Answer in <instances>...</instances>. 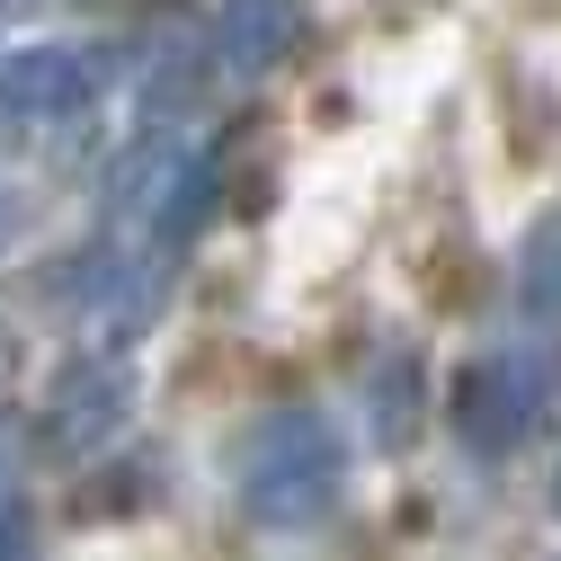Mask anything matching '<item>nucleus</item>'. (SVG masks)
<instances>
[{
  "mask_svg": "<svg viewBox=\"0 0 561 561\" xmlns=\"http://www.w3.org/2000/svg\"><path fill=\"white\" fill-rule=\"evenodd\" d=\"M10 481H19V437L0 428V508H10Z\"/></svg>",
  "mask_w": 561,
  "mask_h": 561,
  "instance_id": "obj_7",
  "label": "nucleus"
},
{
  "mask_svg": "<svg viewBox=\"0 0 561 561\" xmlns=\"http://www.w3.org/2000/svg\"><path fill=\"white\" fill-rule=\"evenodd\" d=\"M125 366H107V357H81L72 375L54 383V401H45V446L54 455H90V446H107L116 428H125Z\"/></svg>",
  "mask_w": 561,
  "mask_h": 561,
  "instance_id": "obj_4",
  "label": "nucleus"
},
{
  "mask_svg": "<svg viewBox=\"0 0 561 561\" xmlns=\"http://www.w3.org/2000/svg\"><path fill=\"white\" fill-rule=\"evenodd\" d=\"M517 304H526V321H561V205L552 215H535V232H526V259H517Z\"/></svg>",
  "mask_w": 561,
  "mask_h": 561,
  "instance_id": "obj_6",
  "label": "nucleus"
},
{
  "mask_svg": "<svg viewBox=\"0 0 561 561\" xmlns=\"http://www.w3.org/2000/svg\"><path fill=\"white\" fill-rule=\"evenodd\" d=\"M107 90V62L90 45H19L0 62V125H72Z\"/></svg>",
  "mask_w": 561,
  "mask_h": 561,
  "instance_id": "obj_3",
  "label": "nucleus"
},
{
  "mask_svg": "<svg viewBox=\"0 0 561 561\" xmlns=\"http://www.w3.org/2000/svg\"><path fill=\"white\" fill-rule=\"evenodd\" d=\"M552 517H561V472H552Z\"/></svg>",
  "mask_w": 561,
  "mask_h": 561,
  "instance_id": "obj_8",
  "label": "nucleus"
},
{
  "mask_svg": "<svg viewBox=\"0 0 561 561\" xmlns=\"http://www.w3.org/2000/svg\"><path fill=\"white\" fill-rule=\"evenodd\" d=\"M552 347L535 339H500V347H481V357L455 375V437L472 455H517L535 437V419H543V392H552Z\"/></svg>",
  "mask_w": 561,
  "mask_h": 561,
  "instance_id": "obj_2",
  "label": "nucleus"
},
{
  "mask_svg": "<svg viewBox=\"0 0 561 561\" xmlns=\"http://www.w3.org/2000/svg\"><path fill=\"white\" fill-rule=\"evenodd\" d=\"M347 490V446L330 428V410L286 401V410H259L250 428L232 437V500L259 526H321Z\"/></svg>",
  "mask_w": 561,
  "mask_h": 561,
  "instance_id": "obj_1",
  "label": "nucleus"
},
{
  "mask_svg": "<svg viewBox=\"0 0 561 561\" xmlns=\"http://www.w3.org/2000/svg\"><path fill=\"white\" fill-rule=\"evenodd\" d=\"M304 36V10L295 0H224V19H215V62L232 81H267L276 62L295 54Z\"/></svg>",
  "mask_w": 561,
  "mask_h": 561,
  "instance_id": "obj_5",
  "label": "nucleus"
}]
</instances>
